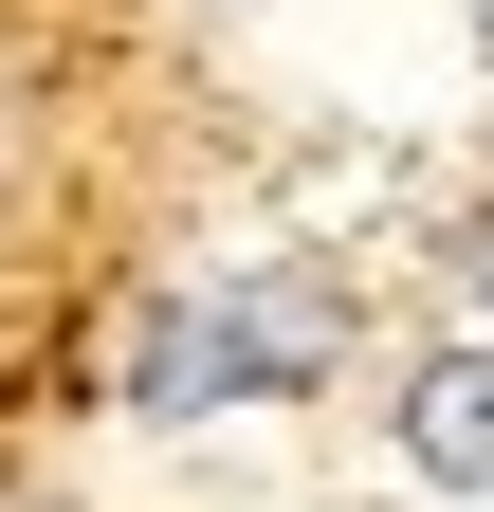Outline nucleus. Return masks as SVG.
<instances>
[{
  "instance_id": "nucleus-4",
  "label": "nucleus",
  "mask_w": 494,
  "mask_h": 512,
  "mask_svg": "<svg viewBox=\"0 0 494 512\" xmlns=\"http://www.w3.org/2000/svg\"><path fill=\"white\" fill-rule=\"evenodd\" d=\"M458 37H476V55H494V0H458Z\"/></svg>"
},
{
  "instance_id": "nucleus-3",
  "label": "nucleus",
  "mask_w": 494,
  "mask_h": 512,
  "mask_svg": "<svg viewBox=\"0 0 494 512\" xmlns=\"http://www.w3.org/2000/svg\"><path fill=\"white\" fill-rule=\"evenodd\" d=\"M110 384H129V421H220V311H202V293H147Z\"/></svg>"
},
{
  "instance_id": "nucleus-2",
  "label": "nucleus",
  "mask_w": 494,
  "mask_h": 512,
  "mask_svg": "<svg viewBox=\"0 0 494 512\" xmlns=\"http://www.w3.org/2000/svg\"><path fill=\"white\" fill-rule=\"evenodd\" d=\"M385 439H403L421 494H494V348H421L385 384Z\"/></svg>"
},
{
  "instance_id": "nucleus-1",
  "label": "nucleus",
  "mask_w": 494,
  "mask_h": 512,
  "mask_svg": "<svg viewBox=\"0 0 494 512\" xmlns=\"http://www.w3.org/2000/svg\"><path fill=\"white\" fill-rule=\"evenodd\" d=\"M220 403H312L348 366V275L330 256H257V275H220Z\"/></svg>"
},
{
  "instance_id": "nucleus-5",
  "label": "nucleus",
  "mask_w": 494,
  "mask_h": 512,
  "mask_svg": "<svg viewBox=\"0 0 494 512\" xmlns=\"http://www.w3.org/2000/svg\"><path fill=\"white\" fill-rule=\"evenodd\" d=\"M476 293H494V238H476Z\"/></svg>"
}]
</instances>
